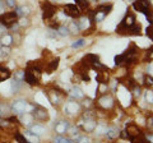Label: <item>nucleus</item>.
<instances>
[{
    "label": "nucleus",
    "instance_id": "nucleus-34",
    "mask_svg": "<svg viewBox=\"0 0 153 143\" xmlns=\"http://www.w3.org/2000/svg\"><path fill=\"white\" fill-rule=\"evenodd\" d=\"M54 143H74V142L71 139H69V138H64V137L59 136V137H56L54 139Z\"/></svg>",
    "mask_w": 153,
    "mask_h": 143
},
{
    "label": "nucleus",
    "instance_id": "nucleus-3",
    "mask_svg": "<svg viewBox=\"0 0 153 143\" xmlns=\"http://www.w3.org/2000/svg\"><path fill=\"white\" fill-rule=\"evenodd\" d=\"M134 23H135V16L133 13H128L125 17L123 18V21L120 22V25L117 26L116 32L120 33V35H126V31L129 27H131Z\"/></svg>",
    "mask_w": 153,
    "mask_h": 143
},
{
    "label": "nucleus",
    "instance_id": "nucleus-22",
    "mask_svg": "<svg viewBox=\"0 0 153 143\" xmlns=\"http://www.w3.org/2000/svg\"><path fill=\"white\" fill-rule=\"evenodd\" d=\"M49 100L52 105H59L60 104V96L57 95L56 91H50L49 93Z\"/></svg>",
    "mask_w": 153,
    "mask_h": 143
},
{
    "label": "nucleus",
    "instance_id": "nucleus-44",
    "mask_svg": "<svg viewBox=\"0 0 153 143\" xmlns=\"http://www.w3.org/2000/svg\"><path fill=\"white\" fill-rule=\"evenodd\" d=\"M146 97H147V101L149 102V104H152V101H153V95H152V91H148Z\"/></svg>",
    "mask_w": 153,
    "mask_h": 143
},
{
    "label": "nucleus",
    "instance_id": "nucleus-29",
    "mask_svg": "<svg viewBox=\"0 0 153 143\" xmlns=\"http://www.w3.org/2000/svg\"><path fill=\"white\" fill-rule=\"evenodd\" d=\"M21 87H22V80L14 79L13 82H12V91L13 92H18L19 89H21Z\"/></svg>",
    "mask_w": 153,
    "mask_h": 143
},
{
    "label": "nucleus",
    "instance_id": "nucleus-43",
    "mask_svg": "<svg viewBox=\"0 0 153 143\" xmlns=\"http://www.w3.org/2000/svg\"><path fill=\"white\" fill-rule=\"evenodd\" d=\"M23 77H25V72L23 70H19L16 73V78L14 79H19V80H23Z\"/></svg>",
    "mask_w": 153,
    "mask_h": 143
},
{
    "label": "nucleus",
    "instance_id": "nucleus-24",
    "mask_svg": "<svg viewBox=\"0 0 153 143\" xmlns=\"http://www.w3.org/2000/svg\"><path fill=\"white\" fill-rule=\"evenodd\" d=\"M96 79H97L100 83H107V79H108L107 72H106V70L98 72V74H97V77H96Z\"/></svg>",
    "mask_w": 153,
    "mask_h": 143
},
{
    "label": "nucleus",
    "instance_id": "nucleus-46",
    "mask_svg": "<svg viewBox=\"0 0 153 143\" xmlns=\"http://www.w3.org/2000/svg\"><path fill=\"white\" fill-rule=\"evenodd\" d=\"M144 138H146V141H147L148 143H152V134H151V133H147Z\"/></svg>",
    "mask_w": 153,
    "mask_h": 143
},
{
    "label": "nucleus",
    "instance_id": "nucleus-33",
    "mask_svg": "<svg viewBox=\"0 0 153 143\" xmlns=\"http://www.w3.org/2000/svg\"><path fill=\"white\" fill-rule=\"evenodd\" d=\"M84 45H85V40L84 39H80L78 41L73 42V44H71V47H73V49H80V47H83Z\"/></svg>",
    "mask_w": 153,
    "mask_h": 143
},
{
    "label": "nucleus",
    "instance_id": "nucleus-15",
    "mask_svg": "<svg viewBox=\"0 0 153 143\" xmlns=\"http://www.w3.org/2000/svg\"><path fill=\"white\" fill-rule=\"evenodd\" d=\"M119 134H120V130H119V128H116V127H112V128L106 129V137L108 138V139H116V138L119 137Z\"/></svg>",
    "mask_w": 153,
    "mask_h": 143
},
{
    "label": "nucleus",
    "instance_id": "nucleus-38",
    "mask_svg": "<svg viewBox=\"0 0 153 143\" xmlns=\"http://www.w3.org/2000/svg\"><path fill=\"white\" fill-rule=\"evenodd\" d=\"M140 92H142V89L139 86H134V88H133V95H134V97H139L140 96Z\"/></svg>",
    "mask_w": 153,
    "mask_h": 143
},
{
    "label": "nucleus",
    "instance_id": "nucleus-19",
    "mask_svg": "<svg viewBox=\"0 0 153 143\" xmlns=\"http://www.w3.org/2000/svg\"><path fill=\"white\" fill-rule=\"evenodd\" d=\"M140 31H142V27L139 23H134L131 27L128 28L126 35H140Z\"/></svg>",
    "mask_w": 153,
    "mask_h": 143
},
{
    "label": "nucleus",
    "instance_id": "nucleus-37",
    "mask_svg": "<svg viewBox=\"0 0 153 143\" xmlns=\"http://www.w3.org/2000/svg\"><path fill=\"white\" fill-rule=\"evenodd\" d=\"M144 84L147 86V87H152V84H153V79H152V75H146L144 77Z\"/></svg>",
    "mask_w": 153,
    "mask_h": 143
},
{
    "label": "nucleus",
    "instance_id": "nucleus-5",
    "mask_svg": "<svg viewBox=\"0 0 153 143\" xmlns=\"http://www.w3.org/2000/svg\"><path fill=\"white\" fill-rule=\"evenodd\" d=\"M133 8L135 9L137 12H140V13H144L146 16L151 14V3L149 0H134L133 3Z\"/></svg>",
    "mask_w": 153,
    "mask_h": 143
},
{
    "label": "nucleus",
    "instance_id": "nucleus-30",
    "mask_svg": "<svg viewBox=\"0 0 153 143\" xmlns=\"http://www.w3.org/2000/svg\"><path fill=\"white\" fill-rule=\"evenodd\" d=\"M75 1V5L80 8V9H87L89 5V1L88 0H74Z\"/></svg>",
    "mask_w": 153,
    "mask_h": 143
},
{
    "label": "nucleus",
    "instance_id": "nucleus-20",
    "mask_svg": "<svg viewBox=\"0 0 153 143\" xmlns=\"http://www.w3.org/2000/svg\"><path fill=\"white\" fill-rule=\"evenodd\" d=\"M10 75H12L10 69L7 68V66H0V82H1V80L8 79Z\"/></svg>",
    "mask_w": 153,
    "mask_h": 143
},
{
    "label": "nucleus",
    "instance_id": "nucleus-6",
    "mask_svg": "<svg viewBox=\"0 0 153 143\" xmlns=\"http://www.w3.org/2000/svg\"><path fill=\"white\" fill-rule=\"evenodd\" d=\"M42 12H44V19L47 21V19H50V18L54 17V14L56 13V8L55 5H52L51 3L49 1H44L42 3Z\"/></svg>",
    "mask_w": 153,
    "mask_h": 143
},
{
    "label": "nucleus",
    "instance_id": "nucleus-11",
    "mask_svg": "<svg viewBox=\"0 0 153 143\" xmlns=\"http://www.w3.org/2000/svg\"><path fill=\"white\" fill-rule=\"evenodd\" d=\"M97 127V123L93 118H87L82 123V129L87 133H92L94 132V128Z\"/></svg>",
    "mask_w": 153,
    "mask_h": 143
},
{
    "label": "nucleus",
    "instance_id": "nucleus-21",
    "mask_svg": "<svg viewBox=\"0 0 153 143\" xmlns=\"http://www.w3.org/2000/svg\"><path fill=\"white\" fill-rule=\"evenodd\" d=\"M59 63H60V59L59 58H56L54 60H51L49 65H47V73H52V72H55L57 69V66H59Z\"/></svg>",
    "mask_w": 153,
    "mask_h": 143
},
{
    "label": "nucleus",
    "instance_id": "nucleus-17",
    "mask_svg": "<svg viewBox=\"0 0 153 143\" xmlns=\"http://www.w3.org/2000/svg\"><path fill=\"white\" fill-rule=\"evenodd\" d=\"M78 27H79V30H83V31H85V30H88V28L91 27V23H89V18L88 17H82L78 21Z\"/></svg>",
    "mask_w": 153,
    "mask_h": 143
},
{
    "label": "nucleus",
    "instance_id": "nucleus-8",
    "mask_svg": "<svg viewBox=\"0 0 153 143\" xmlns=\"http://www.w3.org/2000/svg\"><path fill=\"white\" fill-rule=\"evenodd\" d=\"M28 107V102L26 100H16L12 105V111L16 114H23Z\"/></svg>",
    "mask_w": 153,
    "mask_h": 143
},
{
    "label": "nucleus",
    "instance_id": "nucleus-26",
    "mask_svg": "<svg viewBox=\"0 0 153 143\" xmlns=\"http://www.w3.org/2000/svg\"><path fill=\"white\" fill-rule=\"evenodd\" d=\"M13 44V36L12 35H4L1 37V45L3 46H10Z\"/></svg>",
    "mask_w": 153,
    "mask_h": 143
},
{
    "label": "nucleus",
    "instance_id": "nucleus-47",
    "mask_svg": "<svg viewBox=\"0 0 153 143\" xmlns=\"http://www.w3.org/2000/svg\"><path fill=\"white\" fill-rule=\"evenodd\" d=\"M75 132H78V128H76V127L70 128V134H71V136H75V134H76Z\"/></svg>",
    "mask_w": 153,
    "mask_h": 143
},
{
    "label": "nucleus",
    "instance_id": "nucleus-41",
    "mask_svg": "<svg viewBox=\"0 0 153 143\" xmlns=\"http://www.w3.org/2000/svg\"><path fill=\"white\" fill-rule=\"evenodd\" d=\"M4 3H5L9 8H14L17 4V0H4Z\"/></svg>",
    "mask_w": 153,
    "mask_h": 143
},
{
    "label": "nucleus",
    "instance_id": "nucleus-49",
    "mask_svg": "<svg viewBox=\"0 0 153 143\" xmlns=\"http://www.w3.org/2000/svg\"><path fill=\"white\" fill-rule=\"evenodd\" d=\"M88 1H97V0H88Z\"/></svg>",
    "mask_w": 153,
    "mask_h": 143
},
{
    "label": "nucleus",
    "instance_id": "nucleus-39",
    "mask_svg": "<svg viewBox=\"0 0 153 143\" xmlns=\"http://www.w3.org/2000/svg\"><path fill=\"white\" fill-rule=\"evenodd\" d=\"M94 130L97 132L96 134H103V133H106V127H103V125L96 127V128H94Z\"/></svg>",
    "mask_w": 153,
    "mask_h": 143
},
{
    "label": "nucleus",
    "instance_id": "nucleus-28",
    "mask_svg": "<svg viewBox=\"0 0 153 143\" xmlns=\"http://www.w3.org/2000/svg\"><path fill=\"white\" fill-rule=\"evenodd\" d=\"M68 30H69V33H73V35H76L79 32V27L76 25V22H70L69 26H68Z\"/></svg>",
    "mask_w": 153,
    "mask_h": 143
},
{
    "label": "nucleus",
    "instance_id": "nucleus-7",
    "mask_svg": "<svg viewBox=\"0 0 153 143\" xmlns=\"http://www.w3.org/2000/svg\"><path fill=\"white\" fill-rule=\"evenodd\" d=\"M32 115L33 118L38 119V120H42V121L49 120V111L45 107H41V106H35V109L32 111Z\"/></svg>",
    "mask_w": 153,
    "mask_h": 143
},
{
    "label": "nucleus",
    "instance_id": "nucleus-35",
    "mask_svg": "<svg viewBox=\"0 0 153 143\" xmlns=\"http://www.w3.org/2000/svg\"><path fill=\"white\" fill-rule=\"evenodd\" d=\"M14 137H16V141H17L18 143H28V141L26 139V137L23 136V134H21V133L16 132V134H14Z\"/></svg>",
    "mask_w": 153,
    "mask_h": 143
},
{
    "label": "nucleus",
    "instance_id": "nucleus-1",
    "mask_svg": "<svg viewBox=\"0 0 153 143\" xmlns=\"http://www.w3.org/2000/svg\"><path fill=\"white\" fill-rule=\"evenodd\" d=\"M112 10V4H102L94 9V12L91 14L93 17L94 22H102Z\"/></svg>",
    "mask_w": 153,
    "mask_h": 143
},
{
    "label": "nucleus",
    "instance_id": "nucleus-27",
    "mask_svg": "<svg viewBox=\"0 0 153 143\" xmlns=\"http://www.w3.org/2000/svg\"><path fill=\"white\" fill-rule=\"evenodd\" d=\"M56 32H57V35H60L63 37L69 35V30H68V27H66V26H59L56 28Z\"/></svg>",
    "mask_w": 153,
    "mask_h": 143
},
{
    "label": "nucleus",
    "instance_id": "nucleus-32",
    "mask_svg": "<svg viewBox=\"0 0 153 143\" xmlns=\"http://www.w3.org/2000/svg\"><path fill=\"white\" fill-rule=\"evenodd\" d=\"M9 54H10L9 46H1L0 47V58H7Z\"/></svg>",
    "mask_w": 153,
    "mask_h": 143
},
{
    "label": "nucleus",
    "instance_id": "nucleus-23",
    "mask_svg": "<svg viewBox=\"0 0 153 143\" xmlns=\"http://www.w3.org/2000/svg\"><path fill=\"white\" fill-rule=\"evenodd\" d=\"M25 137H26V139L28 141V143H40V139H38V136H36V134H33L32 132H26V134H25Z\"/></svg>",
    "mask_w": 153,
    "mask_h": 143
},
{
    "label": "nucleus",
    "instance_id": "nucleus-40",
    "mask_svg": "<svg viewBox=\"0 0 153 143\" xmlns=\"http://www.w3.org/2000/svg\"><path fill=\"white\" fill-rule=\"evenodd\" d=\"M89 142H91V141H89V138H88V137H85V136L76 138V143H89Z\"/></svg>",
    "mask_w": 153,
    "mask_h": 143
},
{
    "label": "nucleus",
    "instance_id": "nucleus-9",
    "mask_svg": "<svg viewBox=\"0 0 153 143\" xmlns=\"http://www.w3.org/2000/svg\"><path fill=\"white\" fill-rule=\"evenodd\" d=\"M64 13H65L68 17L76 18V17H79L80 10H79V8L76 7L75 4H68V5L64 7Z\"/></svg>",
    "mask_w": 153,
    "mask_h": 143
},
{
    "label": "nucleus",
    "instance_id": "nucleus-2",
    "mask_svg": "<svg viewBox=\"0 0 153 143\" xmlns=\"http://www.w3.org/2000/svg\"><path fill=\"white\" fill-rule=\"evenodd\" d=\"M41 77V70L37 68H32V66H28V69L25 72V77H23V80L26 83L31 84V86H36L38 84V80H40Z\"/></svg>",
    "mask_w": 153,
    "mask_h": 143
},
{
    "label": "nucleus",
    "instance_id": "nucleus-4",
    "mask_svg": "<svg viewBox=\"0 0 153 143\" xmlns=\"http://www.w3.org/2000/svg\"><path fill=\"white\" fill-rule=\"evenodd\" d=\"M18 16L14 12H8L0 14V25L4 27H12L14 23H17Z\"/></svg>",
    "mask_w": 153,
    "mask_h": 143
},
{
    "label": "nucleus",
    "instance_id": "nucleus-51",
    "mask_svg": "<svg viewBox=\"0 0 153 143\" xmlns=\"http://www.w3.org/2000/svg\"><path fill=\"white\" fill-rule=\"evenodd\" d=\"M97 143H100V142H97Z\"/></svg>",
    "mask_w": 153,
    "mask_h": 143
},
{
    "label": "nucleus",
    "instance_id": "nucleus-50",
    "mask_svg": "<svg viewBox=\"0 0 153 143\" xmlns=\"http://www.w3.org/2000/svg\"><path fill=\"white\" fill-rule=\"evenodd\" d=\"M128 1H134V0H128Z\"/></svg>",
    "mask_w": 153,
    "mask_h": 143
},
{
    "label": "nucleus",
    "instance_id": "nucleus-18",
    "mask_svg": "<svg viewBox=\"0 0 153 143\" xmlns=\"http://www.w3.org/2000/svg\"><path fill=\"white\" fill-rule=\"evenodd\" d=\"M70 96L73 98H75V100H79V98L84 97V92L79 87H73L70 89Z\"/></svg>",
    "mask_w": 153,
    "mask_h": 143
},
{
    "label": "nucleus",
    "instance_id": "nucleus-25",
    "mask_svg": "<svg viewBox=\"0 0 153 143\" xmlns=\"http://www.w3.org/2000/svg\"><path fill=\"white\" fill-rule=\"evenodd\" d=\"M17 14L18 17H21V16H27L28 13H30V8L28 7H16V12H14Z\"/></svg>",
    "mask_w": 153,
    "mask_h": 143
},
{
    "label": "nucleus",
    "instance_id": "nucleus-14",
    "mask_svg": "<svg viewBox=\"0 0 153 143\" xmlns=\"http://www.w3.org/2000/svg\"><path fill=\"white\" fill-rule=\"evenodd\" d=\"M79 104L78 102H74V101H69L68 104H66V106H65V112L66 114H69V115H74V114H76L79 111Z\"/></svg>",
    "mask_w": 153,
    "mask_h": 143
},
{
    "label": "nucleus",
    "instance_id": "nucleus-16",
    "mask_svg": "<svg viewBox=\"0 0 153 143\" xmlns=\"http://www.w3.org/2000/svg\"><path fill=\"white\" fill-rule=\"evenodd\" d=\"M30 132H32L33 134H36V136H42V134H45L46 133V128L44 125H40V124H36V125L31 127Z\"/></svg>",
    "mask_w": 153,
    "mask_h": 143
},
{
    "label": "nucleus",
    "instance_id": "nucleus-42",
    "mask_svg": "<svg viewBox=\"0 0 153 143\" xmlns=\"http://www.w3.org/2000/svg\"><path fill=\"white\" fill-rule=\"evenodd\" d=\"M47 36L49 37H51V39H56V36H57V32H56V30H49V32H47Z\"/></svg>",
    "mask_w": 153,
    "mask_h": 143
},
{
    "label": "nucleus",
    "instance_id": "nucleus-36",
    "mask_svg": "<svg viewBox=\"0 0 153 143\" xmlns=\"http://www.w3.org/2000/svg\"><path fill=\"white\" fill-rule=\"evenodd\" d=\"M131 143H148V142L146 141L144 136H143L142 133H140L139 136H137L135 138H133V139H131Z\"/></svg>",
    "mask_w": 153,
    "mask_h": 143
},
{
    "label": "nucleus",
    "instance_id": "nucleus-45",
    "mask_svg": "<svg viewBox=\"0 0 153 143\" xmlns=\"http://www.w3.org/2000/svg\"><path fill=\"white\" fill-rule=\"evenodd\" d=\"M146 31H147V36H148V37H149V39L152 40V39H153V37H152V26H151V25L148 26Z\"/></svg>",
    "mask_w": 153,
    "mask_h": 143
},
{
    "label": "nucleus",
    "instance_id": "nucleus-48",
    "mask_svg": "<svg viewBox=\"0 0 153 143\" xmlns=\"http://www.w3.org/2000/svg\"><path fill=\"white\" fill-rule=\"evenodd\" d=\"M4 7H5V3H4V0H0V13L4 10Z\"/></svg>",
    "mask_w": 153,
    "mask_h": 143
},
{
    "label": "nucleus",
    "instance_id": "nucleus-10",
    "mask_svg": "<svg viewBox=\"0 0 153 143\" xmlns=\"http://www.w3.org/2000/svg\"><path fill=\"white\" fill-rule=\"evenodd\" d=\"M98 105L101 106L102 109H111L114 106V98L112 96H110V95H103V96L98 100Z\"/></svg>",
    "mask_w": 153,
    "mask_h": 143
},
{
    "label": "nucleus",
    "instance_id": "nucleus-12",
    "mask_svg": "<svg viewBox=\"0 0 153 143\" xmlns=\"http://www.w3.org/2000/svg\"><path fill=\"white\" fill-rule=\"evenodd\" d=\"M125 132H126V134H128V138H130V139H133V138H135L137 136H139L140 133H142V132H140V129L138 128V125H135L134 123L129 124V125L126 127Z\"/></svg>",
    "mask_w": 153,
    "mask_h": 143
},
{
    "label": "nucleus",
    "instance_id": "nucleus-13",
    "mask_svg": "<svg viewBox=\"0 0 153 143\" xmlns=\"http://www.w3.org/2000/svg\"><path fill=\"white\" fill-rule=\"evenodd\" d=\"M68 129H69V123L66 121V120H60V121L55 125V130H56V133H57L59 136L65 134V133L68 132Z\"/></svg>",
    "mask_w": 153,
    "mask_h": 143
},
{
    "label": "nucleus",
    "instance_id": "nucleus-31",
    "mask_svg": "<svg viewBox=\"0 0 153 143\" xmlns=\"http://www.w3.org/2000/svg\"><path fill=\"white\" fill-rule=\"evenodd\" d=\"M33 121V115L32 114H27L22 118V124L23 125H31V123Z\"/></svg>",
    "mask_w": 153,
    "mask_h": 143
}]
</instances>
